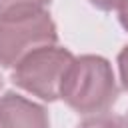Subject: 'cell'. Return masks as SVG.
I'll return each mask as SVG.
<instances>
[{
	"label": "cell",
	"instance_id": "1",
	"mask_svg": "<svg viewBox=\"0 0 128 128\" xmlns=\"http://www.w3.org/2000/svg\"><path fill=\"white\" fill-rule=\"evenodd\" d=\"M60 98L72 110L86 116L112 108L118 98V84L110 62L94 54L74 56L60 86Z\"/></svg>",
	"mask_w": 128,
	"mask_h": 128
},
{
	"label": "cell",
	"instance_id": "2",
	"mask_svg": "<svg viewBox=\"0 0 128 128\" xmlns=\"http://www.w3.org/2000/svg\"><path fill=\"white\" fill-rule=\"evenodd\" d=\"M58 42L56 24L46 10L0 20V66L14 68L28 54Z\"/></svg>",
	"mask_w": 128,
	"mask_h": 128
},
{
	"label": "cell",
	"instance_id": "3",
	"mask_svg": "<svg viewBox=\"0 0 128 128\" xmlns=\"http://www.w3.org/2000/svg\"><path fill=\"white\" fill-rule=\"evenodd\" d=\"M74 54L66 48L46 46L24 60H20L12 70V80L18 88L38 96L44 102H54L60 98V86L68 66L72 64Z\"/></svg>",
	"mask_w": 128,
	"mask_h": 128
},
{
	"label": "cell",
	"instance_id": "4",
	"mask_svg": "<svg viewBox=\"0 0 128 128\" xmlns=\"http://www.w3.org/2000/svg\"><path fill=\"white\" fill-rule=\"evenodd\" d=\"M0 128H50V120L40 104L6 92L0 96Z\"/></svg>",
	"mask_w": 128,
	"mask_h": 128
},
{
	"label": "cell",
	"instance_id": "5",
	"mask_svg": "<svg viewBox=\"0 0 128 128\" xmlns=\"http://www.w3.org/2000/svg\"><path fill=\"white\" fill-rule=\"evenodd\" d=\"M50 4V0H0V20L10 16H24L40 12Z\"/></svg>",
	"mask_w": 128,
	"mask_h": 128
},
{
	"label": "cell",
	"instance_id": "6",
	"mask_svg": "<svg viewBox=\"0 0 128 128\" xmlns=\"http://www.w3.org/2000/svg\"><path fill=\"white\" fill-rule=\"evenodd\" d=\"M78 128H128V122L116 114H92L84 122L78 124Z\"/></svg>",
	"mask_w": 128,
	"mask_h": 128
},
{
	"label": "cell",
	"instance_id": "7",
	"mask_svg": "<svg viewBox=\"0 0 128 128\" xmlns=\"http://www.w3.org/2000/svg\"><path fill=\"white\" fill-rule=\"evenodd\" d=\"M118 70H120V82H122V88L128 92V46H124L122 52L118 54Z\"/></svg>",
	"mask_w": 128,
	"mask_h": 128
},
{
	"label": "cell",
	"instance_id": "8",
	"mask_svg": "<svg viewBox=\"0 0 128 128\" xmlns=\"http://www.w3.org/2000/svg\"><path fill=\"white\" fill-rule=\"evenodd\" d=\"M118 10V20L122 24V28L128 32V0H120V4L116 6Z\"/></svg>",
	"mask_w": 128,
	"mask_h": 128
},
{
	"label": "cell",
	"instance_id": "9",
	"mask_svg": "<svg viewBox=\"0 0 128 128\" xmlns=\"http://www.w3.org/2000/svg\"><path fill=\"white\" fill-rule=\"evenodd\" d=\"M92 6L100 8V10H116V6L120 4V0H90Z\"/></svg>",
	"mask_w": 128,
	"mask_h": 128
},
{
	"label": "cell",
	"instance_id": "10",
	"mask_svg": "<svg viewBox=\"0 0 128 128\" xmlns=\"http://www.w3.org/2000/svg\"><path fill=\"white\" fill-rule=\"evenodd\" d=\"M0 88H2V80H0Z\"/></svg>",
	"mask_w": 128,
	"mask_h": 128
}]
</instances>
